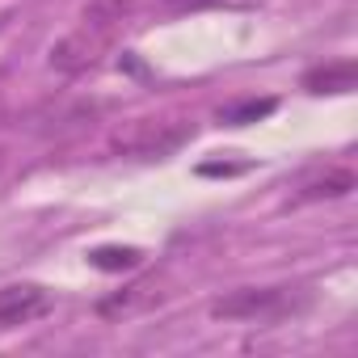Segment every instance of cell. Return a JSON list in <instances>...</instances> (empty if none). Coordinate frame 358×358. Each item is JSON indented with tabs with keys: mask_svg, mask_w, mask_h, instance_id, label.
Segmentation results:
<instances>
[{
	"mask_svg": "<svg viewBox=\"0 0 358 358\" xmlns=\"http://www.w3.org/2000/svg\"><path fill=\"white\" fill-rule=\"evenodd\" d=\"M282 308H287V295H282L278 287H241V291L215 299V303H211V316H215V320L262 324V320H274Z\"/></svg>",
	"mask_w": 358,
	"mask_h": 358,
	"instance_id": "cell-1",
	"label": "cell"
},
{
	"mask_svg": "<svg viewBox=\"0 0 358 358\" xmlns=\"http://www.w3.org/2000/svg\"><path fill=\"white\" fill-rule=\"evenodd\" d=\"M186 143V127L177 122H152V118H139L131 122L127 131L114 135V148L127 152V156H169Z\"/></svg>",
	"mask_w": 358,
	"mask_h": 358,
	"instance_id": "cell-2",
	"label": "cell"
},
{
	"mask_svg": "<svg viewBox=\"0 0 358 358\" xmlns=\"http://www.w3.org/2000/svg\"><path fill=\"white\" fill-rule=\"evenodd\" d=\"M47 308H51V295L43 287H34V282H17V287L0 291V324H5V329L38 320Z\"/></svg>",
	"mask_w": 358,
	"mask_h": 358,
	"instance_id": "cell-3",
	"label": "cell"
},
{
	"mask_svg": "<svg viewBox=\"0 0 358 358\" xmlns=\"http://www.w3.org/2000/svg\"><path fill=\"white\" fill-rule=\"evenodd\" d=\"M354 85H358V68H354L350 59L312 68V72L303 76V89H308V93H350Z\"/></svg>",
	"mask_w": 358,
	"mask_h": 358,
	"instance_id": "cell-4",
	"label": "cell"
},
{
	"mask_svg": "<svg viewBox=\"0 0 358 358\" xmlns=\"http://www.w3.org/2000/svg\"><path fill=\"white\" fill-rule=\"evenodd\" d=\"M135 5H139V0H89V5H85V22L89 26H114L122 17H131Z\"/></svg>",
	"mask_w": 358,
	"mask_h": 358,
	"instance_id": "cell-5",
	"label": "cell"
},
{
	"mask_svg": "<svg viewBox=\"0 0 358 358\" xmlns=\"http://www.w3.org/2000/svg\"><path fill=\"white\" fill-rule=\"evenodd\" d=\"M139 257H143V253H139V249H131V245H127V249L106 245V249H93V253H89V262H93L97 270H110V274H118V270H135V266H139Z\"/></svg>",
	"mask_w": 358,
	"mask_h": 358,
	"instance_id": "cell-6",
	"label": "cell"
},
{
	"mask_svg": "<svg viewBox=\"0 0 358 358\" xmlns=\"http://www.w3.org/2000/svg\"><path fill=\"white\" fill-rule=\"evenodd\" d=\"M350 190H354V173L337 169V173L320 177V182H312V186L303 190V199H308V203H316V199H345Z\"/></svg>",
	"mask_w": 358,
	"mask_h": 358,
	"instance_id": "cell-7",
	"label": "cell"
},
{
	"mask_svg": "<svg viewBox=\"0 0 358 358\" xmlns=\"http://www.w3.org/2000/svg\"><path fill=\"white\" fill-rule=\"evenodd\" d=\"M266 114H274V101H270V97H262V101H241V106H228V110L220 114V122H228V127H249V122H262Z\"/></svg>",
	"mask_w": 358,
	"mask_h": 358,
	"instance_id": "cell-8",
	"label": "cell"
},
{
	"mask_svg": "<svg viewBox=\"0 0 358 358\" xmlns=\"http://www.w3.org/2000/svg\"><path fill=\"white\" fill-rule=\"evenodd\" d=\"M182 5H215V9H253L257 5V0H182Z\"/></svg>",
	"mask_w": 358,
	"mask_h": 358,
	"instance_id": "cell-9",
	"label": "cell"
}]
</instances>
